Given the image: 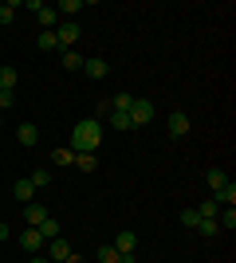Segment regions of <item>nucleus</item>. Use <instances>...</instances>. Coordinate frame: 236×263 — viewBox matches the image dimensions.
I'll return each instance as SVG.
<instances>
[{
  "label": "nucleus",
  "instance_id": "obj_26",
  "mask_svg": "<svg viewBox=\"0 0 236 263\" xmlns=\"http://www.w3.org/2000/svg\"><path fill=\"white\" fill-rule=\"evenodd\" d=\"M79 8H83V0H63V4H56V12L67 16V20H71V12H79Z\"/></svg>",
  "mask_w": 236,
  "mask_h": 263
},
{
  "label": "nucleus",
  "instance_id": "obj_8",
  "mask_svg": "<svg viewBox=\"0 0 236 263\" xmlns=\"http://www.w3.org/2000/svg\"><path fill=\"white\" fill-rule=\"evenodd\" d=\"M16 142H20V145H28V149H32V145H40V130H35L32 122H24L20 130H16Z\"/></svg>",
  "mask_w": 236,
  "mask_h": 263
},
{
  "label": "nucleus",
  "instance_id": "obj_19",
  "mask_svg": "<svg viewBox=\"0 0 236 263\" xmlns=\"http://www.w3.org/2000/svg\"><path fill=\"white\" fill-rule=\"evenodd\" d=\"M216 224H221V232H232L236 228V209H221L216 212Z\"/></svg>",
  "mask_w": 236,
  "mask_h": 263
},
{
  "label": "nucleus",
  "instance_id": "obj_2",
  "mask_svg": "<svg viewBox=\"0 0 236 263\" xmlns=\"http://www.w3.org/2000/svg\"><path fill=\"white\" fill-rule=\"evenodd\" d=\"M79 35H83V32H79L75 20H59V24H56V40H59V47H63V51H71V47L79 44Z\"/></svg>",
  "mask_w": 236,
  "mask_h": 263
},
{
  "label": "nucleus",
  "instance_id": "obj_29",
  "mask_svg": "<svg viewBox=\"0 0 236 263\" xmlns=\"http://www.w3.org/2000/svg\"><path fill=\"white\" fill-rule=\"evenodd\" d=\"M197 220H201V216H197V209H185V212H181V224H185V228H197Z\"/></svg>",
  "mask_w": 236,
  "mask_h": 263
},
{
  "label": "nucleus",
  "instance_id": "obj_15",
  "mask_svg": "<svg viewBox=\"0 0 236 263\" xmlns=\"http://www.w3.org/2000/svg\"><path fill=\"white\" fill-rule=\"evenodd\" d=\"M106 122H111V130H134L130 114H122V110H106Z\"/></svg>",
  "mask_w": 236,
  "mask_h": 263
},
{
  "label": "nucleus",
  "instance_id": "obj_5",
  "mask_svg": "<svg viewBox=\"0 0 236 263\" xmlns=\"http://www.w3.org/2000/svg\"><path fill=\"white\" fill-rule=\"evenodd\" d=\"M189 114H185V110H173V114H169V122H166V130H169V138H185V134H189Z\"/></svg>",
  "mask_w": 236,
  "mask_h": 263
},
{
  "label": "nucleus",
  "instance_id": "obj_31",
  "mask_svg": "<svg viewBox=\"0 0 236 263\" xmlns=\"http://www.w3.org/2000/svg\"><path fill=\"white\" fill-rule=\"evenodd\" d=\"M63 263H87V259H83V255H75V252H71V255H67V259H63Z\"/></svg>",
  "mask_w": 236,
  "mask_h": 263
},
{
  "label": "nucleus",
  "instance_id": "obj_9",
  "mask_svg": "<svg viewBox=\"0 0 236 263\" xmlns=\"http://www.w3.org/2000/svg\"><path fill=\"white\" fill-rule=\"evenodd\" d=\"M12 197H16V200H24V204H32V200H35L32 181H28V177H24V181H16V185H12Z\"/></svg>",
  "mask_w": 236,
  "mask_h": 263
},
{
  "label": "nucleus",
  "instance_id": "obj_10",
  "mask_svg": "<svg viewBox=\"0 0 236 263\" xmlns=\"http://www.w3.org/2000/svg\"><path fill=\"white\" fill-rule=\"evenodd\" d=\"M83 71H87V79H106V75H111L106 59H87V63H83Z\"/></svg>",
  "mask_w": 236,
  "mask_h": 263
},
{
  "label": "nucleus",
  "instance_id": "obj_17",
  "mask_svg": "<svg viewBox=\"0 0 236 263\" xmlns=\"http://www.w3.org/2000/svg\"><path fill=\"white\" fill-rule=\"evenodd\" d=\"M106 106H111V110H122V114H130V106H134V95H126V90H122V95H114Z\"/></svg>",
  "mask_w": 236,
  "mask_h": 263
},
{
  "label": "nucleus",
  "instance_id": "obj_21",
  "mask_svg": "<svg viewBox=\"0 0 236 263\" xmlns=\"http://www.w3.org/2000/svg\"><path fill=\"white\" fill-rule=\"evenodd\" d=\"M28 181H32V189H47V185H51V169H32Z\"/></svg>",
  "mask_w": 236,
  "mask_h": 263
},
{
  "label": "nucleus",
  "instance_id": "obj_27",
  "mask_svg": "<svg viewBox=\"0 0 236 263\" xmlns=\"http://www.w3.org/2000/svg\"><path fill=\"white\" fill-rule=\"evenodd\" d=\"M197 232H201V236H216L221 224H216V220H197Z\"/></svg>",
  "mask_w": 236,
  "mask_h": 263
},
{
  "label": "nucleus",
  "instance_id": "obj_3",
  "mask_svg": "<svg viewBox=\"0 0 236 263\" xmlns=\"http://www.w3.org/2000/svg\"><path fill=\"white\" fill-rule=\"evenodd\" d=\"M28 8L35 12V20L44 24V32H56V24H59V12H56V4H44V0H32Z\"/></svg>",
  "mask_w": 236,
  "mask_h": 263
},
{
  "label": "nucleus",
  "instance_id": "obj_24",
  "mask_svg": "<svg viewBox=\"0 0 236 263\" xmlns=\"http://www.w3.org/2000/svg\"><path fill=\"white\" fill-rule=\"evenodd\" d=\"M99 259L102 263H118V248H114V243H99Z\"/></svg>",
  "mask_w": 236,
  "mask_h": 263
},
{
  "label": "nucleus",
  "instance_id": "obj_6",
  "mask_svg": "<svg viewBox=\"0 0 236 263\" xmlns=\"http://www.w3.org/2000/svg\"><path fill=\"white\" fill-rule=\"evenodd\" d=\"M20 248H24V252H32V255H40V248H44V236H40V228L20 232Z\"/></svg>",
  "mask_w": 236,
  "mask_h": 263
},
{
  "label": "nucleus",
  "instance_id": "obj_18",
  "mask_svg": "<svg viewBox=\"0 0 236 263\" xmlns=\"http://www.w3.org/2000/svg\"><path fill=\"white\" fill-rule=\"evenodd\" d=\"M75 165L83 173H95V169H99V154H75Z\"/></svg>",
  "mask_w": 236,
  "mask_h": 263
},
{
  "label": "nucleus",
  "instance_id": "obj_32",
  "mask_svg": "<svg viewBox=\"0 0 236 263\" xmlns=\"http://www.w3.org/2000/svg\"><path fill=\"white\" fill-rule=\"evenodd\" d=\"M8 240V224H4V220H0V243Z\"/></svg>",
  "mask_w": 236,
  "mask_h": 263
},
{
  "label": "nucleus",
  "instance_id": "obj_28",
  "mask_svg": "<svg viewBox=\"0 0 236 263\" xmlns=\"http://www.w3.org/2000/svg\"><path fill=\"white\" fill-rule=\"evenodd\" d=\"M51 161H56V165H75V154H71V149H56Z\"/></svg>",
  "mask_w": 236,
  "mask_h": 263
},
{
  "label": "nucleus",
  "instance_id": "obj_4",
  "mask_svg": "<svg viewBox=\"0 0 236 263\" xmlns=\"http://www.w3.org/2000/svg\"><path fill=\"white\" fill-rule=\"evenodd\" d=\"M157 114V106L150 99H134V106H130V126H150Z\"/></svg>",
  "mask_w": 236,
  "mask_h": 263
},
{
  "label": "nucleus",
  "instance_id": "obj_11",
  "mask_svg": "<svg viewBox=\"0 0 236 263\" xmlns=\"http://www.w3.org/2000/svg\"><path fill=\"white\" fill-rule=\"evenodd\" d=\"M47 255H51V263L67 259V255H71V243L63 240V236H59V240H51V243H47Z\"/></svg>",
  "mask_w": 236,
  "mask_h": 263
},
{
  "label": "nucleus",
  "instance_id": "obj_22",
  "mask_svg": "<svg viewBox=\"0 0 236 263\" xmlns=\"http://www.w3.org/2000/svg\"><path fill=\"white\" fill-rule=\"evenodd\" d=\"M16 79H20V75H16V67H0V90H12V87H16Z\"/></svg>",
  "mask_w": 236,
  "mask_h": 263
},
{
  "label": "nucleus",
  "instance_id": "obj_14",
  "mask_svg": "<svg viewBox=\"0 0 236 263\" xmlns=\"http://www.w3.org/2000/svg\"><path fill=\"white\" fill-rule=\"evenodd\" d=\"M213 200H216V204H221V209H232V204H236V185H232V181H228V185L221 189V193H213Z\"/></svg>",
  "mask_w": 236,
  "mask_h": 263
},
{
  "label": "nucleus",
  "instance_id": "obj_30",
  "mask_svg": "<svg viewBox=\"0 0 236 263\" xmlns=\"http://www.w3.org/2000/svg\"><path fill=\"white\" fill-rule=\"evenodd\" d=\"M16 99H12V90H0V110H12Z\"/></svg>",
  "mask_w": 236,
  "mask_h": 263
},
{
  "label": "nucleus",
  "instance_id": "obj_12",
  "mask_svg": "<svg viewBox=\"0 0 236 263\" xmlns=\"http://www.w3.org/2000/svg\"><path fill=\"white\" fill-rule=\"evenodd\" d=\"M134 232H118V236H114V248H118V255H134Z\"/></svg>",
  "mask_w": 236,
  "mask_h": 263
},
{
  "label": "nucleus",
  "instance_id": "obj_16",
  "mask_svg": "<svg viewBox=\"0 0 236 263\" xmlns=\"http://www.w3.org/2000/svg\"><path fill=\"white\" fill-rule=\"evenodd\" d=\"M205 181H209V189H213V193H221V189L228 185V173H225V169H209V173H205Z\"/></svg>",
  "mask_w": 236,
  "mask_h": 263
},
{
  "label": "nucleus",
  "instance_id": "obj_25",
  "mask_svg": "<svg viewBox=\"0 0 236 263\" xmlns=\"http://www.w3.org/2000/svg\"><path fill=\"white\" fill-rule=\"evenodd\" d=\"M12 20H16V0H8V4H0V24L8 28Z\"/></svg>",
  "mask_w": 236,
  "mask_h": 263
},
{
  "label": "nucleus",
  "instance_id": "obj_23",
  "mask_svg": "<svg viewBox=\"0 0 236 263\" xmlns=\"http://www.w3.org/2000/svg\"><path fill=\"white\" fill-rule=\"evenodd\" d=\"M40 51H59V40H56V32H40Z\"/></svg>",
  "mask_w": 236,
  "mask_h": 263
},
{
  "label": "nucleus",
  "instance_id": "obj_33",
  "mask_svg": "<svg viewBox=\"0 0 236 263\" xmlns=\"http://www.w3.org/2000/svg\"><path fill=\"white\" fill-rule=\"evenodd\" d=\"M32 263H51V259H47V255H35V259Z\"/></svg>",
  "mask_w": 236,
  "mask_h": 263
},
{
  "label": "nucleus",
  "instance_id": "obj_7",
  "mask_svg": "<svg viewBox=\"0 0 236 263\" xmlns=\"http://www.w3.org/2000/svg\"><path fill=\"white\" fill-rule=\"evenodd\" d=\"M24 220H28V228H40V224L47 220V209L32 200V204H24Z\"/></svg>",
  "mask_w": 236,
  "mask_h": 263
},
{
  "label": "nucleus",
  "instance_id": "obj_20",
  "mask_svg": "<svg viewBox=\"0 0 236 263\" xmlns=\"http://www.w3.org/2000/svg\"><path fill=\"white\" fill-rule=\"evenodd\" d=\"M83 63H87V59H83L75 47H71V51H63V67H67V71H83Z\"/></svg>",
  "mask_w": 236,
  "mask_h": 263
},
{
  "label": "nucleus",
  "instance_id": "obj_13",
  "mask_svg": "<svg viewBox=\"0 0 236 263\" xmlns=\"http://www.w3.org/2000/svg\"><path fill=\"white\" fill-rule=\"evenodd\" d=\"M40 236H44V243L59 240V236H63V228H59V220H51V216H47L44 224H40Z\"/></svg>",
  "mask_w": 236,
  "mask_h": 263
},
{
  "label": "nucleus",
  "instance_id": "obj_1",
  "mask_svg": "<svg viewBox=\"0 0 236 263\" xmlns=\"http://www.w3.org/2000/svg\"><path fill=\"white\" fill-rule=\"evenodd\" d=\"M102 145V122L99 118H83L71 130V154H99Z\"/></svg>",
  "mask_w": 236,
  "mask_h": 263
}]
</instances>
